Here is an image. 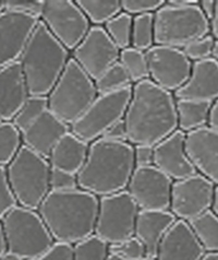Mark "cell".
Listing matches in <instances>:
<instances>
[{
  "label": "cell",
  "mask_w": 218,
  "mask_h": 260,
  "mask_svg": "<svg viewBox=\"0 0 218 260\" xmlns=\"http://www.w3.org/2000/svg\"><path fill=\"white\" fill-rule=\"evenodd\" d=\"M45 0H7L4 2L5 10L30 14L41 20Z\"/></svg>",
  "instance_id": "cell-40"
},
{
  "label": "cell",
  "mask_w": 218,
  "mask_h": 260,
  "mask_svg": "<svg viewBox=\"0 0 218 260\" xmlns=\"http://www.w3.org/2000/svg\"><path fill=\"white\" fill-rule=\"evenodd\" d=\"M212 58L218 61V40H215L214 42V46L212 50Z\"/></svg>",
  "instance_id": "cell-52"
},
{
  "label": "cell",
  "mask_w": 218,
  "mask_h": 260,
  "mask_svg": "<svg viewBox=\"0 0 218 260\" xmlns=\"http://www.w3.org/2000/svg\"><path fill=\"white\" fill-rule=\"evenodd\" d=\"M199 5L178 7L166 2L154 13L155 45L183 49L209 35V20Z\"/></svg>",
  "instance_id": "cell-5"
},
{
  "label": "cell",
  "mask_w": 218,
  "mask_h": 260,
  "mask_svg": "<svg viewBox=\"0 0 218 260\" xmlns=\"http://www.w3.org/2000/svg\"><path fill=\"white\" fill-rule=\"evenodd\" d=\"M155 45L154 13L133 17L131 47L147 52Z\"/></svg>",
  "instance_id": "cell-32"
},
{
  "label": "cell",
  "mask_w": 218,
  "mask_h": 260,
  "mask_svg": "<svg viewBox=\"0 0 218 260\" xmlns=\"http://www.w3.org/2000/svg\"><path fill=\"white\" fill-rule=\"evenodd\" d=\"M99 198L82 189L49 191L39 208L55 243L75 244L95 232Z\"/></svg>",
  "instance_id": "cell-3"
},
{
  "label": "cell",
  "mask_w": 218,
  "mask_h": 260,
  "mask_svg": "<svg viewBox=\"0 0 218 260\" xmlns=\"http://www.w3.org/2000/svg\"><path fill=\"white\" fill-rule=\"evenodd\" d=\"M201 260H218V252H206Z\"/></svg>",
  "instance_id": "cell-51"
},
{
  "label": "cell",
  "mask_w": 218,
  "mask_h": 260,
  "mask_svg": "<svg viewBox=\"0 0 218 260\" xmlns=\"http://www.w3.org/2000/svg\"><path fill=\"white\" fill-rule=\"evenodd\" d=\"M101 138L112 140V141H121V142H128L127 138V129L125 120H119L116 122L111 128H109L107 132L103 135Z\"/></svg>",
  "instance_id": "cell-43"
},
{
  "label": "cell",
  "mask_w": 218,
  "mask_h": 260,
  "mask_svg": "<svg viewBox=\"0 0 218 260\" xmlns=\"http://www.w3.org/2000/svg\"><path fill=\"white\" fill-rule=\"evenodd\" d=\"M134 170L132 144L99 138L90 143L86 161L77 175L79 188L97 198L118 193L127 189Z\"/></svg>",
  "instance_id": "cell-2"
},
{
  "label": "cell",
  "mask_w": 218,
  "mask_h": 260,
  "mask_svg": "<svg viewBox=\"0 0 218 260\" xmlns=\"http://www.w3.org/2000/svg\"><path fill=\"white\" fill-rule=\"evenodd\" d=\"M6 251H7V246H6L5 236H4V230H3L2 221H0V257L5 254Z\"/></svg>",
  "instance_id": "cell-48"
},
{
  "label": "cell",
  "mask_w": 218,
  "mask_h": 260,
  "mask_svg": "<svg viewBox=\"0 0 218 260\" xmlns=\"http://www.w3.org/2000/svg\"><path fill=\"white\" fill-rule=\"evenodd\" d=\"M206 254L188 222L177 220L157 250V260H201Z\"/></svg>",
  "instance_id": "cell-20"
},
{
  "label": "cell",
  "mask_w": 218,
  "mask_h": 260,
  "mask_svg": "<svg viewBox=\"0 0 218 260\" xmlns=\"http://www.w3.org/2000/svg\"><path fill=\"white\" fill-rule=\"evenodd\" d=\"M217 216H218V186L215 187V193H214V200H213V205L212 209H210Z\"/></svg>",
  "instance_id": "cell-50"
},
{
  "label": "cell",
  "mask_w": 218,
  "mask_h": 260,
  "mask_svg": "<svg viewBox=\"0 0 218 260\" xmlns=\"http://www.w3.org/2000/svg\"><path fill=\"white\" fill-rule=\"evenodd\" d=\"M141 260H157L156 258H152V257H144L143 259H141Z\"/></svg>",
  "instance_id": "cell-55"
},
{
  "label": "cell",
  "mask_w": 218,
  "mask_h": 260,
  "mask_svg": "<svg viewBox=\"0 0 218 260\" xmlns=\"http://www.w3.org/2000/svg\"><path fill=\"white\" fill-rule=\"evenodd\" d=\"M120 49L109 38L103 26L90 28L83 41L72 50V57L94 81L119 61Z\"/></svg>",
  "instance_id": "cell-15"
},
{
  "label": "cell",
  "mask_w": 218,
  "mask_h": 260,
  "mask_svg": "<svg viewBox=\"0 0 218 260\" xmlns=\"http://www.w3.org/2000/svg\"><path fill=\"white\" fill-rule=\"evenodd\" d=\"M7 251L24 260H32L46 252L55 244L38 211L17 206L3 220Z\"/></svg>",
  "instance_id": "cell-8"
},
{
  "label": "cell",
  "mask_w": 218,
  "mask_h": 260,
  "mask_svg": "<svg viewBox=\"0 0 218 260\" xmlns=\"http://www.w3.org/2000/svg\"><path fill=\"white\" fill-rule=\"evenodd\" d=\"M145 55L150 80L171 93L184 86L191 75L192 62L183 49L154 45L145 52Z\"/></svg>",
  "instance_id": "cell-13"
},
{
  "label": "cell",
  "mask_w": 218,
  "mask_h": 260,
  "mask_svg": "<svg viewBox=\"0 0 218 260\" xmlns=\"http://www.w3.org/2000/svg\"><path fill=\"white\" fill-rule=\"evenodd\" d=\"M216 185L201 174L173 182L169 211L177 220L189 222L212 209Z\"/></svg>",
  "instance_id": "cell-12"
},
{
  "label": "cell",
  "mask_w": 218,
  "mask_h": 260,
  "mask_svg": "<svg viewBox=\"0 0 218 260\" xmlns=\"http://www.w3.org/2000/svg\"><path fill=\"white\" fill-rule=\"evenodd\" d=\"M133 17L126 12H120L118 16L113 18L104 25L111 40L120 50L131 47L132 39Z\"/></svg>",
  "instance_id": "cell-33"
},
{
  "label": "cell",
  "mask_w": 218,
  "mask_h": 260,
  "mask_svg": "<svg viewBox=\"0 0 218 260\" xmlns=\"http://www.w3.org/2000/svg\"><path fill=\"white\" fill-rule=\"evenodd\" d=\"M176 100H195L214 103L218 100V61L214 58L192 62L191 75L184 86L173 93Z\"/></svg>",
  "instance_id": "cell-21"
},
{
  "label": "cell",
  "mask_w": 218,
  "mask_h": 260,
  "mask_svg": "<svg viewBox=\"0 0 218 260\" xmlns=\"http://www.w3.org/2000/svg\"><path fill=\"white\" fill-rule=\"evenodd\" d=\"M172 6H178V7H186V6H193V5H199V0H168L167 2Z\"/></svg>",
  "instance_id": "cell-47"
},
{
  "label": "cell",
  "mask_w": 218,
  "mask_h": 260,
  "mask_svg": "<svg viewBox=\"0 0 218 260\" xmlns=\"http://www.w3.org/2000/svg\"><path fill=\"white\" fill-rule=\"evenodd\" d=\"M119 62L126 69L132 84L150 79L149 63L145 52L133 47L120 50Z\"/></svg>",
  "instance_id": "cell-28"
},
{
  "label": "cell",
  "mask_w": 218,
  "mask_h": 260,
  "mask_svg": "<svg viewBox=\"0 0 218 260\" xmlns=\"http://www.w3.org/2000/svg\"><path fill=\"white\" fill-rule=\"evenodd\" d=\"M40 21L25 13H0V69L20 60Z\"/></svg>",
  "instance_id": "cell-16"
},
{
  "label": "cell",
  "mask_w": 218,
  "mask_h": 260,
  "mask_svg": "<svg viewBox=\"0 0 218 260\" xmlns=\"http://www.w3.org/2000/svg\"><path fill=\"white\" fill-rule=\"evenodd\" d=\"M41 21L69 52L83 41L92 27L77 2L72 0H45Z\"/></svg>",
  "instance_id": "cell-11"
},
{
  "label": "cell",
  "mask_w": 218,
  "mask_h": 260,
  "mask_svg": "<svg viewBox=\"0 0 218 260\" xmlns=\"http://www.w3.org/2000/svg\"><path fill=\"white\" fill-rule=\"evenodd\" d=\"M215 39L212 35H207L205 38L194 41L183 48L185 55L190 61L196 62L212 58V50L214 46Z\"/></svg>",
  "instance_id": "cell-36"
},
{
  "label": "cell",
  "mask_w": 218,
  "mask_h": 260,
  "mask_svg": "<svg viewBox=\"0 0 218 260\" xmlns=\"http://www.w3.org/2000/svg\"><path fill=\"white\" fill-rule=\"evenodd\" d=\"M135 168H143L154 164V147L133 146Z\"/></svg>",
  "instance_id": "cell-42"
},
{
  "label": "cell",
  "mask_w": 218,
  "mask_h": 260,
  "mask_svg": "<svg viewBox=\"0 0 218 260\" xmlns=\"http://www.w3.org/2000/svg\"><path fill=\"white\" fill-rule=\"evenodd\" d=\"M17 206L18 202L11 189L6 166H0V220Z\"/></svg>",
  "instance_id": "cell-37"
},
{
  "label": "cell",
  "mask_w": 218,
  "mask_h": 260,
  "mask_svg": "<svg viewBox=\"0 0 218 260\" xmlns=\"http://www.w3.org/2000/svg\"><path fill=\"white\" fill-rule=\"evenodd\" d=\"M70 58L69 50L40 21L19 60L28 94L48 96Z\"/></svg>",
  "instance_id": "cell-4"
},
{
  "label": "cell",
  "mask_w": 218,
  "mask_h": 260,
  "mask_svg": "<svg viewBox=\"0 0 218 260\" xmlns=\"http://www.w3.org/2000/svg\"><path fill=\"white\" fill-rule=\"evenodd\" d=\"M207 126L218 132V100L215 101L210 107Z\"/></svg>",
  "instance_id": "cell-45"
},
{
  "label": "cell",
  "mask_w": 218,
  "mask_h": 260,
  "mask_svg": "<svg viewBox=\"0 0 218 260\" xmlns=\"http://www.w3.org/2000/svg\"><path fill=\"white\" fill-rule=\"evenodd\" d=\"M164 0H121L122 11L136 17L142 14L155 13L165 5Z\"/></svg>",
  "instance_id": "cell-38"
},
{
  "label": "cell",
  "mask_w": 218,
  "mask_h": 260,
  "mask_svg": "<svg viewBox=\"0 0 218 260\" xmlns=\"http://www.w3.org/2000/svg\"><path fill=\"white\" fill-rule=\"evenodd\" d=\"M173 180L156 166L135 168L127 187L140 210H169Z\"/></svg>",
  "instance_id": "cell-14"
},
{
  "label": "cell",
  "mask_w": 218,
  "mask_h": 260,
  "mask_svg": "<svg viewBox=\"0 0 218 260\" xmlns=\"http://www.w3.org/2000/svg\"><path fill=\"white\" fill-rule=\"evenodd\" d=\"M0 260H24V259H22L21 257H19L16 254H13V252L6 251L5 254L0 257Z\"/></svg>",
  "instance_id": "cell-49"
},
{
  "label": "cell",
  "mask_w": 218,
  "mask_h": 260,
  "mask_svg": "<svg viewBox=\"0 0 218 260\" xmlns=\"http://www.w3.org/2000/svg\"><path fill=\"white\" fill-rule=\"evenodd\" d=\"M4 120H3V118H2V116H0V122H3Z\"/></svg>",
  "instance_id": "cell-56"
},
{
  "label": "cell",
  "mask_w": 218,
  "mask_h": 260,
  "mask_svg": "<svg viewBox=\"0 0 218 260\" xmlns=\"http://www.w3.org/2000/svg\"><path fill=\"white\" fill-rule=\"evenodd\" d=\"M123 120L129 143L155 147L178 130L176 98L150 79L133 84Z\"/></svg>",
  "instance_id": "cell-1"
},
{
  "label": "cell",
  "mask_w": 218,
  "mask_h": 260,
  "mask_svg": "<svg viewBox=\"0 0 218 260\" xmlns=\"http://www.w3.org/2000/svg\"><path fill=\"white\" fill-rule=\"evenodd\" d=\"M28 96L20 61L0 69V116L4 121H12Z\"/></svg>",
  "instance_id": "cell-22"
},
{
  "label": "cell",
  "mask_w": 218,
  "mask_h": 260,
  "mask_svg": "<svg viewBox=\"0 0 218 260\" xmlns=\"http://www.w3.org/2000/svg\"><path fill=\"white\" fill-rule=\"evenodd\" d=\"M173 182L198 174L186 151V134L176 130L154 147V164Z\"/></svg>",
  "instance_id": "cell-18"
},
{
  "label": "cell",
  "mask_w": 218,
  "mask_h": 260,
  "mask_svg": "<svg viewBox=\"0 0 218 260\" xmlns=\"http://www.w3.org/2000/svg\"><path fill=\"white\" fill-rule=\"evenodd\" d=\"M5 10V6H4V2H0V13Z\"/></svg>",
  "instance_id": "cell-54"
},
{
  "label": "cell",
  "mask_w": 218,
  "mask_h": 260,
  "mask_svg": "<svg viewBox=\"0 0 218 260\" xmlns=\"http://www.w3.org/2000/svg\"><path fill=\"white\" fill-rule=\"evenodd\" d=\"M186 151L196 172L218 186V132L205 126L186 134Z\"/></svg>",
  "instance_id": "cell-17"
},
{
  "label": "cell",
  "mask_w": 218,
  "mask_h": 260,
  "mask_svg": "<svg viewBox=\"0 0 218 260\" xmlns=\"http://www.w3.org/2000/svg\"><path fill=\"white\" fill-rule=\"evenodd\" d=\"M48 111V98L30 95L12 119V124L22 134Z\"/></svg>",
  "instance_id": "cell-30"
},
{
  "label": "cell",
  "mask_w": 218,
  "mask_h": 260,
  "mask_svg": "<svg viewBox=\"0 0 218 260\" xmlns=\"http://www.w3.org/2000/svg\"><path fill=\"white\" fill-rule=\"evenodd\" d=\"M107 260H126V259H122V258L116 256V255H113V254H111V252H109V256H108Z\"/></svg>",
  "instance_id": "cell-53"
},
{
  "label": "cell",
  "mask_w": 218,
  "mask_h": 260,
  "mask_svg": "<svg viewBox=\"0 0 218 260\" xmlns=\"http://www.w3.org/2000/svg\"><path fill=\"white\" fill-rule=\"evenodd\" d=\"M210 102L195 100H176L178 130L185 134L207 126Z\"/></svg>",
  "instance_id": "cell-25"
},
{
  "label": "cell",
  "mask_w": 218,
  "mask_h": 260,
  "mask_svg": "<svg viewBox=\"0 0 218 260\" xmlns=\"http://www.w3.org/2000/svg\"><path fill=\"white\" fill-rule=\"evenodd\" d=\"M50 191H71L79 189L78 177L71 173L52 169L49 174Z\"/></svg>",
  "instance_id": "cell-39"
},
{
  "label": "cell",
  "mask_w": 218,
  "mask_h": 260,
  "mask_svg": "<svg viewBox=\"0 0 218 260\" xmlns=\"http://www.w3.org/2000/svg\"><path fill=\"white\" fill-rule=\"evenodd\" d=\"M32 260H74L72 245L55 243L46 252Z\"/></svg>",
  "instance_id": "cell-41"
},
{
  "label": "cell",
  "mask_w": 218,
  "mask_h": 260,
  "mask_svg": "<svg viewBox=\"0 0 218 260\" xmlns=\"http://www.w3.org/2000/svg\"><path fill=\"white\" fill-rule=\"evenodd\" d=\"M47 158L22 146L7 168V174L18 206L38 211L50 191Z\"/></svg>",
  "instance_id": "cell-6"
},
{
  "label": "cell",
  "mask_w": 218,
  "mask_h": 260,
  "mask_svg": "<svg viewBox=\"0 0 218 260\" xmlns=\"http://www.w3.org/2000/svg\"><path fill=\"white\" fill-rule=\"evenodd\" d=\"M188 223L205 252H218V216L212 210Z\"/></svg>",
  "instance_id": "cell-26"
},
{
  "label": "cell",
  "mask_w": 218,
  "mask_h": 260,
  "mask_svg": "<svg viewBox=\"0 0 218 260\" xmlns=\"http://www.w3.org/2000/svg\"><path fill=\"white\" fill-rule=\"evenodd\" d=\"M74 260H107L109 245L97 235L93 234L75 244Z\"/></svg>",
  "instance_id": "cell-34"
},
{
  "label": "cell",
  "mask_w": 218,
  "mask_h": 260,
  "mask_svg": "<svg viewBox=\"0 0 218 260\" xmlns=\"http://www.w3.org/2000/svg\"><path fill=\"white\" fill-rule=\"evenodd\" d=\"M109 252L126 260H141L144 257H148L144 245L135 236L119 244L111 245Z\"/></svg>",
  "instance_id": "cell-35"
},
{
  "label": "cell",
  "mask_w": 218,
  "mask_h": 260,
  "mask_svg": "<svg viewBox=\"0 0 218 260\" xmlns=\"http://www.w3.org/2000/svg\"><path fill=\"white\" fill-rule=\"evenodd\" d=\"M77 4L93 26L105 25L122 12L120 0H78Z\"/></svg>",
  "instance_id": "cell-27"
},
{
  "label": "cell",
  "mask_w": 218,
  "mask_h": 260,
  "mask_svg": "<svg viewBox=\"0 0 218 260\" xmlns=\"http://www.w3.org/2000/svg\"><path fill=\"white\" fill-rule=\"evenodd\" d=\"M94 83H95L98 95L120 91L133 85L126 69L119 61L108 68L103 75L94 81Z\"/></svg>",
  "instance_id": "cell-31"
},
{
  "label": "cell",
  "mask_w": 218,
  "mask_h": 260,
  "mask_svg": "<svg viewBox=\"0 0 218 260\" xmlns=\"http://www.w3.org/2000/svg\"><path fill=\"white\" fill-rule=\"evenodd\" d=\"M22 146L21 133L12 121L0 122V166H8Z\"/></svg>",
  "instance_id": "cell-29"
},
{
  "label": "cell",
  "mask_w": 218,
  "mask_h": 260,
  "mask_svg": "<svg viewBox=\"0 0 218 260\" xmlns=\"http://www.w3.org/2000/svg\"><path fill=\"white\" fill-rule=\"evenodd\" d=\"M90 143H87L70 132L64 135L54 147L48 157L52 169L61 170L78 175L89 154Z\"/></svg>",
  "instance_id": "cell-24"
},
{
  "label": "cell",
  "mask_w": 218,
  "mask_h": 260,
  "mask_svg": "<svg viewBox=\"0 0 218 260\" xmlns=\"http://www.w3.org/2000/svg\"><path fill=\"white\" fill-rule=\"evenodd\" d=\"M70 130L71 128L68 124L48 110L21 134L22 143L33 152L48 160L58 141Z\"/></svg>",
  "instance_id": "cell-19"
},
{
  "label": "cell",
  "mask_w": 218,
  "mask_h": 260,
  "mask_svg": "<svg viewBox=\"0 0 218 260\" xmlns=\"http://www.w3.org/2000/svg\"><path fill=\"white\" fill-rule=\"evenodd\" d=\"M140 209L127 190L99 198L94 234L109 246L134 236L136 216Z\"/></svg>",
  "instance_id": "cell-10"
},
{
  "label": "cell",
  "mask_w": 218,
  "mask_h": 260,
  "mask_svg": "<svg viewBox=\"0 0 218 260\" xmlns=\"http://www.w3.org/2000/svg\"><path fill=\"white\" fill-rule=\"evenodd\" d=\"M132 86L97 95L82 116L70 126L71 133L87 143L101 138L114 124L125 118Z\"/></svg>",
  "instance_id": "cell-9"
},
{
  "label": "cell",
  "mask_w": 218,
  "mask_h": 260,
  "mask_svg": "<svg viewBox=\"0 0 218 260\" xmlns=\"http://www.w3.org/2000/svg\"><path fill=\"white\" fill-rule=\"evenodd\" d=\"M200 8L202 10V12L204 13V16L210 21L216 12V2L215 0H202L200 2Z\"/></svg>",
  "instance_id": "cell-44"
},
{
  "label": "cell",
  "mask_w": 218,
  "mask_h": 260,
  "mask_svg": "<svg viewBox=\"0 0 218 260\" xmlns=\"http://www.w3.org/2000/svg\"><path fill=\"white\" fill-rule=\"evenodd\" d=\"M177 221L169 210H139L134 236L147 250V256L156 258L159 244Z\"/></svg>",
  "instance_id": "cell-23"
},
{
  "label": "cell",
  "mask_w": 218,
  "mask_h": 260,
  "mask_svg": "<svg viewBox=\"0 0 218 260\" xmlns=\"http://www.w3.org/2000/svg\"><path fill=\"white\" fill-rule=\"evenodd\" d=\"M94 80L70 58L62 75L48 94V110L71 126L97 98Z\"/></svg>",
  "instance_id": "cell-7"
},
{
  "label": "cell",
  "mask_w": 218,
  "mask_h": 260,
  "mask_svg": "<svg viewBox=\"0 0 218 260\" xmlns=\"http://www.w3.org/2000/svg\"><path fill=\"white\" fill-rule=\"evenodd\" d=\"M210 33L215 40H218V0L216 2V12L214 18L209 21Z\"/></svg>",
  "instance_id": "cell-46"
}]
</instances>
